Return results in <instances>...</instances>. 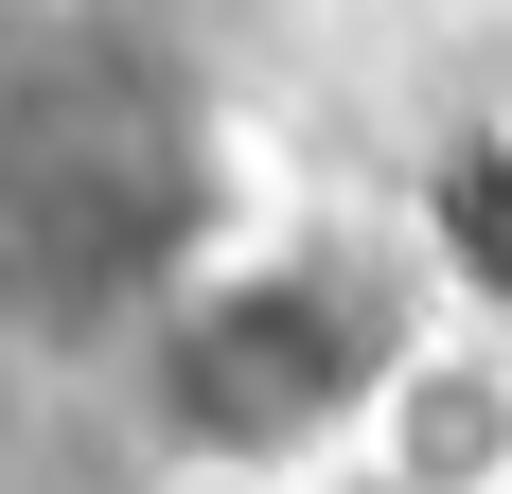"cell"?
Instances as JSON below:
<instances>
[{
	"label": "cell",
	"mask_w": 512,
	"mask_h": 494,
	"mask_svg": "<svg viewBox=\"0 0 512 494\" xmlns=\"http://www.w3.org/2000/svg\"><path fill=\"white\" fill-rule=\"evenodd\" d=\"M389 477L407 494H512V353L495 336H424L389 353Z\"/></svg>",
	"instance_id": "6da1fadb"
}]
</instances>
